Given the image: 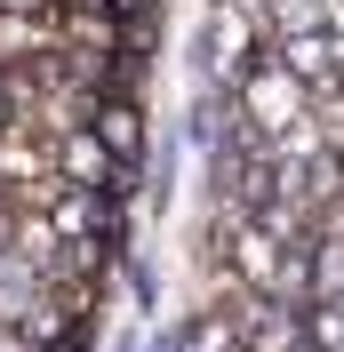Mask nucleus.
Listing matches in <instances>:
<instances>
[{
	"label": "nucleus",
	"instance_id": "1",
	"mask_svg": "<svg viewBox=\"0 0 344 352\" xmlns=\"http://www.w3.org/2000/svg\"><path fill=\"white\" fill-rule=\"evenodd\" d=\"M224 96H233V112H240V120H248V129L264 136V144H272L280 129H297L304 112H312V88H304L297 72H288V65L272 56V41H264V56H257L248 72H240V80L224 88Z\"/></svg>",
	"mask_w": 344,
	"mask_h": 352
},
{
	"label": "nucleus",
	"instance_id": "3",
	"mask_svg": "<svg viewBox=\"0 0 344 352\" xmlns=\"http://www.w3.org/2000/svg\"><path fill=\"white\" fill-rule=\"evenodd\" d=\"M88 129H96L112 153L136 168V153H144V112H136V96H129V88H112L105 104H96V120H88Z\"/></svg>",
	"mask_w": 344,
	"mask_h": 352
},
{
	"label": "nucleus",
	"instance_id": "4",
	"mask_svg": "<svg viewBox=\"0 0 344 352\" xmlns=\"http://www.w3.org/2000/svg\"><path fill=\"white\" fill-rule=\"evenodd\" d=\"M328 32H344V0H328Z\"/></svg>",
	"mask_w": 344,
	"mask_h": 352
},
{
	"label": "nucleus",
	"instance_id": "2",
	"mask_svg": "<svg viewBox=\"0 0 344 352\" xmlns=\"http://www.w3.org/2000/svg\"><path fill=\"white\" fill-rule=\"evenodd\" d=\"M272 56L297 72L304 88H344L336 80V32H328V24H312V32H272Z\"/></svg>",
	"mask_w": 344,
	"mask_h": 352
}]
</instances>
